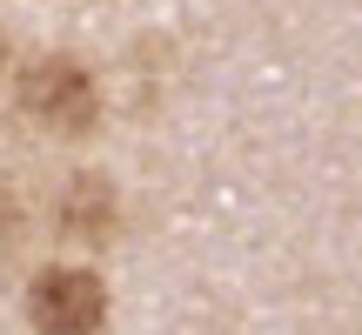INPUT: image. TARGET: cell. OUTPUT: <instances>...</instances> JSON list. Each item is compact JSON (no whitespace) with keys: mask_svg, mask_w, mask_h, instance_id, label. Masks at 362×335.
Masks as SVG:
<instances>
[{"mask_svg":"<svg viewBox=\"0 0 362 335\" xmlns=\"http://www.w3.org/2000/svg\"><path fill=\"white\" fill-rule=\"evenodd\" d=\"M21 107L54 134H88L94 114H101V94H94V74L81 61L47 54V61H34L21 74Z\"/></svg>","mask_w":362,"mask_h":335,"instance_id":"1","label":"cell"},{"mask_svg":"<svg viewBox=\"0 0 362 335\" xmlns=\"http://www.w3.org/2000/svg\"><path fill=\"white\" fill-rule=\"evenodd\" d=\"M107 215H115V194H107L101 181H81V188L67 194V228L74 235H107Z\"/></svg>","mask_w":362,"mask_h":335,"instance_id":"3","label":"cell"},{"mask_svg":"<svg viewBox=\"0 0 362 335\" xmlns=\"http://www.w3.org/2000/svg\"><path fill=\"white\" fill-rule=\"evenodd\" d=\"M0 54H7V47H0Z\"/></svg>","mask_w":362,"mask_h":335,"instance_id":"4","label":"cell"},{"mask_svg":"<svg viewBox=\"0 0 362 335\" xmlns=\"http://www.w3.org/2000/svg\"><path fill=\"white\" fill-rule=\"evenodd\" d=\"M27 315L40 335H94L107 315V288L88 269H47L27 288Z\"/></svg>","mask_w":362,"mask_h":335,"instance_id":"2","label":"cell"}]
</instances>
